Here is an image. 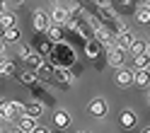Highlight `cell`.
<instances>
[{"label": "cell", "mask_w": 150, "mask_h": 133, "mask_svg": "<svg viewBox=\"0 0 150 133\" xmlns=\"http://www.w3.org/2000/svg\"><path fill=\"white\" fill-rule=\"evenodd\" d=\"M51 58V63L58 68V65H75V51L70 49L68 44H63V41H56V49H53V53L49 56Z\"/></svg>", "instance_id": "cell-1"}, {"label": "cell", "mask_w": 150, "mask_h": 133, "mask_svg": "<svg viewBox=\"0 0 150 133\" xmlns=\"http://www.w3.org/2000/svg\"><path fill=\"white\" fill-rule=\"evenodd\" d=\"M32 24H34V29L39 32V34H46V29H49V27L53 24L51 12L41 10V7H36V10H34V17H32Z\"/></svg>", "instance_id": "cell-2"}, {"label": "cell", "mask_w": 150, "mask_h": 133, "mask_svg": "<svg viewBox=\"0 0 150 133\" xmlns=\"http://www.w3.org/2000/svg\"><path fill=\"white\" fill-rule=\"evenodd\" d=\"M126 46H121V44H114L111 49H107V63L109 65H114V68H119V65H124L126 61Z\"/></svg>", "instance_id": "cell-3"}, {"label": "cell", "mask_w": 150, "mask_h": 133, "mask_svg": "<svg viewBox=\"0 0 150 133\" xmlns=\"http://www.w3.org/2000/svg\"><path fill=\"white\" fill-rule=\"evenodd\" d=\"M58 85H63V87H68V85H75V80H78V75L73 73L70 65H58L56 68V78H53Z\"/></svg>", "instance_id": "cell-4"}, {"label": "cell", "mask_w": 150, "mask_h": 133, "mask_svg": "<svg viewBox=\"0 0 150 133\" xmlns=\"http://www.w3.org/2000/svg\"><path fill=\"white\" fill-rule=\"evenodd\" d=\"M87 111H90L95 119H104L107 114H109V102H107L104 97H95V99L87 104Z\"/></svg>", "instance_id": "cell-5"}, {"label": "cell", "mask_w": 150, "mask_h": 133, "mask_svg": "<svg viewBox=\"0 0 150 133\" xmlns=\"http://www.w3.org/2000/svg\"><path fill=\"white\" fill-rule=\"evenodd\" d=\"M114 80H116L119 87H128V85H133V80H136V70H128L126 65H119L116 73H114Z\"/></svg>", "instance_id": "cell-6"}, {"label": "cell", "mask_w": 150, "mask_h": 133, "mask_svg": "<svg viewBox=\"0 0 150 133\" xmlns=\"http://www.w3.org/2000/svg\"><path fill=\"white\" fill-rule=\"evenodd\" d=\"M102 51H104V44H102L97 36H90V39H85V56L90 61H95L102 56Z\"/></svg>", "instance_id": "cell-7"}, {"label": "cell", "mask_w": 150, "mask_h": 133, "mask_svg": "<svg viewBox=\"0 0 150 133\" xmlns=\"http://www.w3.org/2000/svg\"><path fill=\"white\" fill-rule=\"evenodd\" d=\"M70 17H73V15L68 12V5H53V7H51V20H53L56 24H63V27H65V24L70 22Z\"/></svg>", "instance_id": "cell-8"}, {"label": "cell", "mask_w": 150, "mask_h": 133, "mask_svg": "<svg viewBox=\"0 0 150 133\" xmlns=\"http://www.w3.org/2000/svg\"><path fill=\"white\" fill-rule=\"evenodd\" d=\"M53 126L61 128V131L70 128V126H73V116H70L65 109H56V111H53Z\"/></svg>", "instance_id": "cell-9"}, {"label": "cell", "mask_w": 150, "mask_h": 133, "mask_svg": "<svg viewBox=\"0 0 150 133\" xmlns=\"http://www.w3.org/2000/svg\"><path fill=\"white\" fill-rule=\"evenodd\" d=\"M119 123H121L124 128H136V126H138L136 111H133V109H121V111H119Z\"/></svg>", "instance_id": "cell-10"}, {"label": "cell", "mask_w": 150, "mask_h": 133, "mask_svg": "<svg viewBox=\"0 0 150 133\" xmlns=\"http://www.w3.org/2000/svg\"><path fill=\"white\" fill-rule=\"evenodd\" d=\"M34 70H36V75H39L41 82H49V80L56 78V65H53V63H46V61H44L39 68H34Z\"/></svg>", "instance_id": "cell-11"}, {"label": "cell", "mask_w": 150, "mask_h": 133, "mask_svg": "<svg viewBox=\"0 0 150 133\" xmlns=\"http://www.w3.org/2000/svg\"><path fill=\"white\" fill-rule=\"evenodd\" d=\"M17 131H20V133H34L36 131V119L29 116V114L20 116V119H17Z\"/></svg>", "instance_id": "cell-12"}, {"label": "cell", "mask_w": 150, "mask_h": 133, "mask_svg": "<svg viewBox=\"0 0 150 133\" xmlns=\"http://www.w3.org/2000/svg\"><path fill=\"white\" fill-rule=\"evenodd\" d=\"M97 15L102 17V22H107V24H109V22H114L116 17H119L111 3H107V5H97Z\"/></svg>", "instance_id": "cell-13"}, {"label": "cell", "mask_w": 150, "mask_h": 133, "mask_svg": "<svg viewBox=\"0 0 150 133\" xmlns=\"http://www.w3.org/2000/svg\"><path fill=\"white\" fill-rule=\"evenodd\" d=\"M34 49L39 51V53H44V56H51L53 49H56V41L53 39H41V36H39V39L34 41Z\"/></svg>", "instance_id": "cell-14"}, {"label": "cell", "mask_w": 150, "mask_h": 133, "mask_svg": "<svg viewBox=\"0 0 150 133\" xmlns=\"http://www.w3.org/2000/svg\"><path fill=\"white\" fill-rule=\"evenodd\" d=\"M133 85H138V87H148V85H150V68H136Z\"/></svg>", "instance_id": "cell-15"}, {"label": "cell", "mask_w": 150, "mask_h": 133, "mask_svg": "<svg viewBox=\"0 0 150 133\" xmlns=\"http://www.w3.org/2000/svg\"><path fill=\"white\" fill-rule=\"evenodd\" d=\"M20 36H22V32L17 29V27H7V29H3V41L5 44H17Z\"/></svg>", "instance_id": "cell-16"}, {"label": "cell", "mask_w": 150, "mask_h": 133, "mask_svg": "<svg viewBox=\"0 0 150 133\" xmlns=\"http://www.w3.org/2000/svg\"><path fill=\"white\" fill-rule=\"evenodd\" d=\"M136 22L150 24V5H138L136 7Z\"/></svg>", "instance_id": "cell-17"}, {"label": "cell", "mask_w": 150, "mask_h": 133, "mask_svg": "<svg viewBox=\"0 0 150 133\" xmlns=\"http://www.w3.org/2000/svg\"><path fill=\"white\" fill-rule=\"evenodd\" d=\"M46 36L49 39H53V41H63V24H51L49 29H46Z\"/></svg>", "instance_id": "cell-18"}, {"label": "cell", "mask_w": 150, "mask_h": 133, "mask_svg": "<svg viewBox=\"0 0 150 133\" xmlns=\"http://www.w3.org/2000/svg\"><path fill=\"white\" fill-rule=\"evenodd\" d=\"M133 65H136V68H150V51L136 53L133 56Z\"/></svg>", "instance_id": "cell-19"}, {"label": "cell", "mask_w": 150, "mask_h": 133, "mask_svg": "<svg viewBox=\"0 0 150 133\" xmlns=\"http://www.w3.org/2000/svg\"><path fill=\"white\" fill-rule=\"evenodd\" d=\"M15 73H17L15 63H12V61H7V58H3V63H0V75H3V78H12Z\"/></svg>", "instance_id": "cell-20"}, {"label": "cell", "mask_w": 150, "mask_h": 133, "mask_svg": "<svg viewBox=\"0 0 150 133\" xmlns=\"http://www.w3.org/2000/svg\"><path fill=\"white\" fill-rule=\"evenodd\" d=\"M0 119H3V121H15V119H17L15 111H12V107H10V102H3V104H0Z\"/></svg>", "instance_id": "cell-21"}, {"label": "cell", "mask_w": 150, "mask_h": 133, "mask_svg": "<svg viewBox=\"0 0 150 133\" xmlns=\"http://www.w3.org/2000/svg\"><path fill=\"white\" fill-rule=\"evenodd\" d=\"M27 114L34 116V119H39L41 114H44V104L41 102H29V104H27Z\"/></svg>", "instance_id": "cell-22"}, {"label": "cell", "mask_w": 150, "mask_h": 133, "mask_svg": "<svg viewBox=\"0 0 150 133\" xmlns=\"http://www.w3.org/2000/svg\"><path fill=\"white\" fill-rule=\"evenodd\" d=\"M34 51H36V49H34L32 44H20V46H17V56H20L22 61H29V56H32Z\"/></svg>", "instance_id": "cell-23"}, {"label": "cell", "mask_w": 150, "mask_h": 133, "mask_svg": "<svg viewBox=\"0 0 150 133\" xmlns=\"http://www.w3.org/2000/svg\"><path fill=\"white\" fill-rule=\"evenodd\" d=\"M17 78H20V82H22V85H29V87H32V85L39 80V75H36V70H34V73L24 70V73H20V75H17Z\"/></svg>", "instance_id": "cell-24"}, {"label": "cell", "mask_w": 150, "mask_h": 133, "mask_svg": "<svg viewBox=\"0 0 150 133\" xmlns=\"http://www.w3.org/2000/svg\"><path fill=\"white\" fill-rule=\"evenodd\" d=\"M133 39H136V34L131 32V29H126L124 34H119V36H116V44H121V46H126V49H128V46L133 44Z\"/></svg>", "instance_id": "cell-25"}, {"label": "cell", "mask_w": 150, "mask_h": 133, "mask_svg": "<svg viewBox=\"0 0 150 133\" xmlns=\"http://www.w3.org/2000/svg\"><path fill=\"white\" fill-rule=\"evenodd\" d=\"M128 51L131 53H143V51H148V41H143V39H138V36H136V39H133V44H131L128 46Z\"/></svg>", "instance_id": "cell-26"}, {"label": "cell", "mask_w": 150, "mask_h": 133, "mask_svg": "<svg viewBox=\"0 0 150 133\" xmlns=\"http://www.w3.org/2000/svg\"><path fill=\"white\" fill-rule=\"evenodd\" d=\"M0 27H3V29L15 27V15H12L10 10H3V15H0Z\"/></svg>", "instance_id": "cell-27"}, {"label": "cell", "mask_w": 150, "mask_h": 133, "mask_svg": "<svg viewBox=\"0 0 150 133\" xmlns=\"http://www.w3.org/2000/svg\"><path fill=\"white\" fill-rule=\"evenodd\" d=\"M68 12H70L73 17H80V15L85 12V10L80 7V3H78V0H68Z\"/></svg>", "instance_id": "cell-28"}, {"label": "cell", "mask_w": 150, "mask_h": 133, "mask_svg": "<svg viewBox=\"0 0 150 133\" xmlns=\"http://www.w3.org/2000/svg\"><path fill=\"white\" fill-rule=\"evenodd\" d=\"M10 107H12V111H15V116H17V119L27 114V104H22V102H10Z\"/></svg>", "instance_id": "cell-29"}, {"label": "cell", "mask_w": 150, "mask_h": 133, "mask_svg": "<svg viewBox=\"0 0 150 133\" xmlns=\"http://www.w3.org/2000/svg\"><path fill=\"white\" fill-rule=\"evenodd\" d=\"M119 5H124V7H128V5H133V0H116Z\"/></svg>", "instance_id": "cell-30"}, {"label": "cell", "mask_w": 150, "mask_h": 133, "mask_svg": "<svg viewBox=\"0 0 150 133\" xmlns=\"http://www.w3.org/2000/svg\"><path fill=\"white\" fill-rule=\"evenodd\" d=\"M138 5H150V0H138Z\"/></svg>", "instance_id": "cell-31"}, {"label": "cell", "mask_w": 150, "mask_h": 133, "mask_svg": "<svg viewBox=\"0 0 150 133\" xmlns=\"http://www.w3.org/2000/svg\"><path fill=\"white\" fill-rule=\"evenodd\" d=\"M12 3H15V5H20V3H24V0H12Z\"/></svg>", "instance_id": "cell-32"}, {"label": "cell", "mask_w": 150, "mask_h": 133, "mask_svg": "<svg viewBox=\"0 0 150 133\" xmlns=\"http://www.w3.org/2000/svg\"><path fill=\"white\" fill-rule=\"evenodd\" d=\"M51 3H53V5H61V3H58V0H51Z\"/></svg>", "instance_id": "cell-33"}, {"label": "cell", "mask_w": 150, "mask_h": 133, "mask_svg": "<svg viewBox=\"0 0 150 133\" xmlns=\"http://www.w3.org/2000/svg\"><path fill=\"white\" fill-rule=\"evenodd\" d=\"M148 104H150V94H148Z\"/></svg>", "instance_id": "cell-34"}, {"label": "cell", "mask_w": 150, "mask_h": 133, "mask_svg": "<svg viewBox=\"0 0 150 133\" xmlns=\"http://www.w3.org/2000/svg\"><path fill=\"white\" fill-rule=\"evenodd\" d=\"M148 51H150V44H148Z\"/></svg>", "instance_id": "cell-35"}]
</instances>
